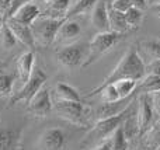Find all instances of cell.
<instances>
[{"instance_id": "1f68e13d", "label": "cell", "mask_w": 160, "mask_h": 150, "mask_svg": "<svg viewBox=\"0 0 160 150\" xmlns=\"http://www.w3.org/2000/svg\"><path fill=\"white\" fill-rule=\"evenodd\" d=\"M30 2H37V0H11L10 8H8V13H7V16H6V20L13 17L14 13H16L20 7H22L24 4H27V3H30Z\"/></svg>"}, {"instance_id": "ffe728a7", "label": "cell", "mask_w": 160, "mask_h": 150, "mask_svg": "<svg viewBox=\"0 0 160 150\" xmlns=\"http://www.w3.org/2000/svg\"><path fill=\"white\" fill-rule=\"evenodd\" d=\"M160 90V76L156 75H146L142 81L136 86V94H153Z\"/></svg>"}, {"instance_id": "277c9868", "label": "cell", "mask_w": 160, "mask_h": 150, "mask_svg": "<svg viewBox=\"0 0 160 150\" xmlns=\"http://www.w3.org/2000/svg\"><path fill=\"white\" fill-rule=\"evenodd\" d=\"M63 21L65 18H55V17L42 16L41 14L31 24V30H32L35 44L41 45V46H49L51 44H53L58 30Z\"/></svg>"}, {"instance_id": "ba28073f", "label": "cell", "mask_w": 160, "mask_h": 150, "mask_svg": "<svg viewBox=\"0 0 160 150\" xmlns=\"http://www.w3.org/2000/svg\"><path fill=\"white\" fill-rule=\"evenodd\" d=\"M136 115H138L139 122V135L145 133L148 129L152 126L155 119V105H153L152 94H138L136 95ZM158 114V112H156Z\"/></svg>"}, {"instance_id": "7402d4cb", "label": "cell", "mask_w": 160, "mask_h": 150, "mask_svg": "<svg viewBox=\"0 0 160 150\" xmlns=\"http://www.w3.org/2000/svg\"><path fill=\"white\" fill-rule=\"evenodd\" d=\"M55 94L58 97V100L63 101H82L80 93L75 87L69 86L66 83H58L55 86Z\"/></svg>"}, {"instance_id": "74e56055", "label": "cell", "mask_w": 160, "mask_h": 150, "mask_svg": "<svg viewBox=\"0 0 160 150\" xmlns=\"http://www.w3.org/2000/svg\"><path fill=\"white\" fill-rule=\"evenodd\" d=\"M152 7H153V11H155V14L160 18V4H158V6H152Z\"/></svg>"}, {"instance_id": "f1b7e54d", "label": "cell", "mask_w": 160, "mask_h": 150, "mask_svg": "<svg viewBox=\"0 0 160 150\" xmlns=\"http://www.w3.org/2000/svg\"><path fill=\"white\" fill-rule=\"evenodd\" d=\"M14 76L7 73H0V97L10 95L13 93Z\"/></svg>"}, {"instance_id": "4316f807", "label": "cell", "mask_w": 160, "mask_h": 150, "mask_svg": "<svg viewBox=\"0 0 160 150\" xmlns=\"http://www.w3.org/2000/svg\"><path fill=\"white\" fill-rule=\"evenodd\" d=\"M0 39H2L3 48H6V49H11L17 42V38L14 36L13 31L10 30V27L7 25L6 21L0 25Z\"/></svg>"}, {"instance_id": "ab89813d", "label": "cell", "mask_w": 160, "mask_h": 150, "mask_svg": "<svg viewBox=\"0 0 160 150\" xmlns=\"http://www.w3.org/2000/svg\"><path fill=\"white\" fill-rule=\"evenodd\" d=\"M4 21H6V20H4V17H3L2 14H0V25H2V24H3V22H4Z\"/></svg>"}, {"instance_id": "ac0fdd59", "label": "cell", "mask_w": 160, "mask_h": 150, "mask_svg": "<svg viewBox=\"0 0 160 150\" xmlns=\"http://www.w3.org/2000/svg\"><path fill=\"white\" fill-rule=\"evenodd\" d=\"M108 20H110V31L119 34H125L127 31H129V25L125 18V13L117 11L114 8L108 7Z\"/></svg>"}, {"instance_id": "cb8c5ba5", "label": "cell", "mask_w": 160, "mask_h": 150, "mask_svg": "<svg viewBox=\"0 0 160 150\" xmlns=\"http://www.w3.org/2000/svg\"><path fill=\"white\" fill-rule=\"evenodd\" d=\"M114 87H115L117 93H118L119 98H127L129 95H132L133 93H136V86L138 81L132 80V79H121V80L114 81Z\"/></svg>"}, {"instance_id": "f546056e", "label": "cell", "mask_w": 160, "mask_h": 150, "mask_svg": "<svg viewBox=\"0 0 160 150\" xmlns=\"http://www.w3.org/2000/svg\"><path fill=\"white\" fill-rule=\"evenodd\" d=\"M142 48L152 59H160V41H145Z\"/></svg>"}, {"instance_id": "603a6c76", "label": "cell", "mask_w": 160, "mask_h": 150, "mask_svg": "<svg viewBox=\"0 0 160 150\" xmlns=\"http://www.w3.org/2000/svg\"><path fill=\"white\" fill-rule=\"evenodd\" d=\"M97 2L98 0H76L73 4H70L65 18H73L76 16H80L83 13H87V11L93 10V7L96 6Z\"/></svg>"}, {"instance_id": "30bf717a", "label": "cell", "mask_w": 160, "mask_h": 150, "mask_svg": "<svg viewBox=\"0 0 160 150\" xmlns=\"http://www.w3.org/2000/svg\"><path fill=\"white\" fill-rule=\"evenodd\" d=\"M53 109V104L51 100L49 90L42 87L28 103V111L35 117H47Z\"/></svg>"}, {"instance_id": "6da1fadb", "label": "cell", "mask_w": 160, "mask_h": 150, "mask_svg": "<svg viewBox=\"0 0 160 150\" xmlns=\"http://www.w3.org/2000/svg\"><path fill=\"white\" fill-rule=\"evenodd\" d=\"M145 76H146V65L142 60L138 48L133 45V46L128 48L121 60L118 62V65L112 69V72L96 89H101V87L114 83L117 80H121V79H132V80L141 81Z\"/></svg>"}, {"instance_id": "52a82bcc", "label": "cell", "mask_w": 160, "mask_h": 150, "mask_svg": "<svg viewBox=\"0 0 160 150\" xmlns=\"http://www.w3.org/2000/svg\"><path fill=\"white\" fill-rule=\"evenodd\" d=\"M87 52L88 46L86 49L83 44H68L56 51V59L66 69H76L83 66L87 58Z\"/></svg>"}, {"instance_id": "8992f818", "label": "cell", "mask_w": 160, "mask_h": 150, "mask_svg": "<svg viewBox=\"0 0 160 150\" xmlns=\"http://www.w3.org/2000/svg\"><path fill=\"white\" fill-rule=\"evenodd\" d=\"M47 80H48V76L44 70L34 69L32 73H31V76H30V79H28V80L21 86V89L11 97L8 105H14V104L21 103V101L25 104H28L31 101V98L44 87V84Z\"/></svg>"}, {"instance_id": "9c48e42d", "label": "cell", "mask_w": 160, "mask_h": 150, "mask_svg": "<svg viewBox=\"0 0 160 150\" xmlns=\"http://www.w3.org/2000/svg\"><path fill=\"white\" fill-rule=\"evenodd\" d=\"M68 135L62 128L45 129L38 139V150H66Z\"/></svg>"}, {"instance_id": "f35d334b", "label": "cell", "mask_w": 160, "mask_h": 150, "mask_svg": "<svg viewBox=\"0 0 160 150\" xmlns=\"http://www.w3.org/2000/svg\"><path fill=\"white\" fill-rule=\"evenodd\" d=\"M148 4H150V6H158V4H160V0H148Z\"/></svg>"}, {"instance_id": "60d3db41", "label": "cell", "mask_w": 160, "mask_h": 150, "mask_svg": "<svg viewBox=\"0 0 160 150\" xmlns=\"http://www.w3.org/2000/svg\"><path fill=\"white\" fill-rule=\"evenodd\" d=\"M4 66H6V65L3 63V62H0V69H2V67H4Z\"/></svg>"}, {"instance_id": "7c38bea8", "label": "cell", "mask_w": 160, "mask_h": 150, "mask_svg": "<svg viewBox=\"0 0 160 150\" xmlns=\"http://www.w3.org/2000/svg\"><path fill=\"white\" fill-rule=\"evenodd\" d=\"M91 25L97 32L110 31V20H108V4L107 0H98L91 10Z\"/></svg>"}, {"instance_id": "484cf974", "label": "cell", "mask_w": 160, "mask_h": 150, "mask_svg": "<svg viewBox=\"0 0 160 150\" xmlns=\"http://www.w3.org/2000/svg\"><path fill=\"white\" fill-rule=\"evenodd\" d=\"M146 145L149 146V149L158 150L160 148V122L152 125L146 132Z\"/></svg>"}, {"instance_id": "e0dca14e", "label": "cell", "mask_w": 160, "mask_h": 150, "mask_svg": "<svg viewBox=\"0 0 160 150\" xmlns=\"http://www.w3.org/2000/svg\"><path fill=\"white\" fill-rule=\"evenodd\" d=\"M39 16H41V8L38 7V4L35 2H30L27 4H24L22 7H20L10 18H14L16 21L22 22V24L31 25Z\"/></svg>"}, {"instance_id": "4dcf8cb0", "label": "cell", "mask_w": 160, "mask_h": 150, "mask_svg": "<svg viewBox=\"0 0 160 150\" xmlns=\"http://www.w3.org/2000/svg\"><path fill=\"white\" fill-rule=\"evenodd\" d=\"M110 7L117 11H121V13H127L132 7V3H131V0H111Z\"/></svg>"}, {"instance_id": "9a60e30c", "label": "cell", "mask_w": 160, "mask_h": 150, "mask_svg": "<svg viewBox=\"0 0 160 150\" xmlns=\"http://www.w3.org/2000/svg\"><path fill=\"white\" fill-rule=\"evenodd\" d=\"M21 139V129L0 126V150H17Z\"/></svg>"}, {"instance_id": "d6986e66", "label": "cell", "mask_w": 160, "mask_h": 150, "mask_svg": "<svg viewBox=\"0 0 160 150\" xmlns=\"http://www.w3.org/2000/svg\"><path fill=\"white\" fill-rule=\"evenodd\" d=\"M48 3L47 13L42 16H49L55 18H65L68 10L70 7V0H49Z\"/></svg>"}, {"instance_id": "5b68a950", "label": "cell", "mask_w": 160, "mask_h": 150, "mask_svg": "<svg viewBox=\"0 0 160 150\" xmlns=\"http://www.w3.org/2000/svg\"><path fill=\"white\" fill-rule=\"evenodd\" d=\"M53 109L61 118L79 126L86 125V118L90 114V108L82 104V101H63L58 100L53 104Z\"/></svg>"}, {"instance_id": "4fadbf2b", "label": "cell", "mask_w": 160, "mask_h": 150, "mask_svg": "<svg viewBox=\"0 0 160 150\" xmlns=\"http://www.w3.org/2000/svg\"><path fill=\"white\" fill-rule=\"evenodd\" d=\"M82 34V27L76 20L65 18L62 25L59 27L55 41L59 44H72L75 39H78Z\"/></svg>"}, {"instance_id": "8fae6325", "label": "cell", "mask_w": 160, "mask_h": 150, "mask_svg": "<svg viewBox=\"0 0 160 150\" xmlns=\"http://www.w3.org/2000/svg\"><path fill=\"white\" fill-rule=\"evenodd\" d=\"M136 95L138 94L133 93V94L129 95V97L122 98V100H118V101H114V103H102L96 111V119L97 121L105 119V118L115 117V115L121 114L122 111H125V109L135 101Z\"/></svg>"}, {"instance_id": "8d00e7d4", "label": "cell", "mask_w": 160, "mask_h": 150, "mask_svg": "<svg viewBox=\"0 0 160 150\" xmlns=\"http://www.w3.org/2000/svg\"><path fill=\"white\" fill-rule=\"evenodd\" d=\"M131 3H132L133 7H138L141 10H145L148 6V0H131Z\"/></svg>"}, {"instance_id": "836d02e7", "label": "cell", "mask_w": 160, "mask_h": 150, "mask_svg": "<svg viewBox=\"0 0 160 150\" xmlns=\"http://www.w3.org/2000/svg\"><path fill=\"white\" fill-rule=\"evenodd\" d=\"M10 3L11 0H0V14L4 17V20L8 13V8H10Z\"/></svg>"}, {"instance_id": "3957f363", "label": "cell", "mask_w": 160, "mask_h": 150, "mask_svg": "<svg viewBox=\"0 0 160 150\" xmlns=\"http://www.w3.org/2000/svg\"><path fill=\"white\" fill-rule=\"evenodd\" d=\"M124 39V34L114 32V31H107V32H97L93 36V39L88 44V52L84 63L82 67H87L97 62L101 56H104L107 52H110L117 44Z\"/></svg>"}, {"instance_id": "d590c367", "label": "cell", "mask_w": 160, "mask_h": 150, "mask_svg": "<svg viewBox=\"0 0 160 150\" xmlns=\"http://www.w3.org/2000/svg\"><path fill=\"white\" fill-rule=\"evenodd\" d=\"M94 150H112V146H111V140L105 139L102 142H100L98 145H96Z\"/></svg>"}, {"instance_id": "d4e9b609", "label": "cell", "mask_w": 160, "mask_h": 150, "mask_svg": "<svg viewBox=\"0 0 160 150\" xmlns=\"http://www.w3.org/2000/svg\"><path fill=\"white\" fill-rule=\"evenodd\" d=\"M111 146L112 150H128L129 149V139L125 136L122 125L115 129L112 135H111Z\"/></svg>"}, {"instance_id": "5bb4252c", "label": "cell", "mask_w": 160, "mask_h": 150, "mask_svg": "<svg viewBox=\"0 0 160 150\" xmlns=\"http://www.w3.org/2000/svg\"><path fill=\"white\" fill-rule=\"evenodd\" d=\"M6 22H7V25L10 27V30L13 31V34L17 38V41L21 42L22 45H25V46H28V48H34V45H35V39H34L31 25L18 22L14 18H7Z\"/></svg>"}, {"instance_id": "7a4b0ae2", "label": "cell", "mask_w": 160, "mask_h": 150, "mask_svg": "<svg viewBox=\"0 0 160 150\" xmlns=\"http://www.w3.org/2000/svg\"><path fill=\"white\" fill-rule=\"evenodd\" d=\"M135 103H136V98L125 111L121 112V114L115 115V117H110V118H105V119L97 121V123L87 133V136H86V139H84V143H87V145H93V143L94 145H98L100 142H102V140H105L108 136H111V135L115 132V129L122 125L125 118H127L128 115H129V112L133 109Z\"/></svg>"}, {"instance_id": "b9f144b4", "label": "cell", "mask_w": 160, "mask_h": 150, "mask_svg": "<svg viewBox=\"0 0 160 150\" xmlns=\"http://www.w3.org/2000/svg\"><path fill=\"white\" fill-rule=\"evenodd\" d=\"M45 2H49V0H45Z\"/></svg>"}, {"instance_id": "d6a6232c", "label": "cell", "mask_w": 160, "mask_h": 150, "mask_svg": "<svg viewBox=\"0 0 160 150\" xmlns=\"http://www.w3.org/2000/svg\"><path fill=\"white\" fill-rule=\"evenodd\" d=\"M146 75L160 76V59H152L146 66Z\"/></svg>"}, {"instance_id": "44dd1931", "label": "cell", "mask_w": 160, "mask_h": 150, "mask_svg": "<svg viewBox=\"0 0 160 150\" xmlns=\"http://www.w3.org/2000/svg\"><path fill=\"white\" fill-rule=\"evenodd\" d=\"M122 129H124L125 136L129 139V142L136 135H139V122H138V115H136V105L133 107V109L129 112V115L122 122Z\"/></svg>"}, {"instance_id": "e575fe53", "label": "cell", "mask_w": 160, "mask_h": 150, "mask_svg": "<svg viewBox=\"0 0 160 150\" xmlns=\"http://www.w3.org/2000/svg\"><path fill=\"white\" fill-rule=\"evenodd\" d=\"M152 100H153V105H155V109L158 112V115L160 117V90L152 94Z\"/></svg>"}, {"instance_id": "83f0119b", "label": "cell", "mask_w": 160, "mask_h": 150, "mask_svg": "<svg viewBox=\"0 0 160 150\" xmlns=\"http://www.w3.org/2000/svg\"><path fill=\"white\" fill-rule=\"evenodd\" d=\"M125 18H127V22H128V25H129V28H138L139 25H141L142 20H143V10L132 6V7L125 13Z\"/></svg>"}, {"instance_id": "2e32d148", "label": "cell", "mask_w": 160, "mask_h": 150, "mask_svg": "<svg viewBox=\"0 0 160 150\" xmlns=\"http://www.w3.org/2000/svg\"><path fill=\"white\" fill-rule=\"evenodd\" d=\"M34 52L28 51V52H24L22 55L18 56L16 62V69H17V75H18V80L21 81V86L25 83V81L30 79L31 73L34 70Z\"/></svg>"}, {"instance_id": "7bdbcfd3", "label": "cell", "mask_w": 160, "mask_h": 150, "mask_svg": "<svg viewBox=\"0 0 160 150\" xmlns=\"http://www.w3.org/2000/svg\"><path fill=\"white\" fill-rule=\"evenodd\" d=\"M158 150H159V149H158Z\"/></svg>"}]
</instances>
